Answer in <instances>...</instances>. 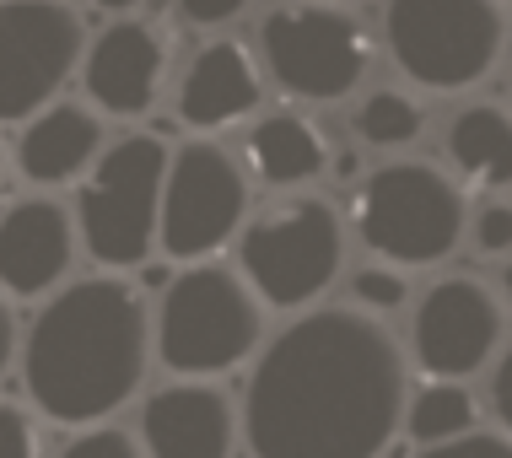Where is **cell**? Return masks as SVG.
I'll return each mask as SVG.
<instances>
[{
  "instance_id": "6da1fadb",
  "label": "cell",
  "mask_w": 512,
  "mask_h": 458,
  "mask_svg": "<svg viewBox=\"0 0 512 458\" xmlns=\"http://www.w3.org/2000/svg\"><path fill=\"white\" fill-rule=\"evenodd\" d=\"M410 351L362 308H308L254 356L243 442L254 458H383L405 432Z\"/></svg>"
},
{
  "instance_id": "7a4b0ae2",
  "label": "cell",
  "mask_w": 512,
  "mask_h": 458,
  "mask_svg": "<svg viewBox=\"0 0 512 458\" xmlns=\"http://www.w3.org/2000/svg\"><path fill=\"white\" fill-rule=\"evenodd\" d=\"M157 362L151 308L124 275L60 286L22 329V388L54 426H108Z\"/></svg>"
},
{
  "instance_id": "3957f363",
  "label": "cell",
  "mask_w": 512,
  "mask_h": 458,
  "mask_svg": "<svg viewBox=\"0 0 512 458\" xmlns=\"http://www.w3.org/2000/svg\"><path fill=\"white\" fill-rule=\"evenodd\" d=\"M151 335H157V362L173 378L211 383L265 351V302L238 270L216 259L184 265L151 313Z\"/></svg>"
},
{
  "instance_id": "277c9868",
  "label": "cell",
  "mask_w": 512,
  "mask_h": 458,
  "mask_svg": "<svg viewBox=\"0 0 512 458\" xmlns=\"http://www.w3.org/2000/svg\"><path fill=\"white\" fill-rule=\"evenodd\" d=\"M351 227L383 265H442L469 238V200L464 184L437 162H383L362 178L351 200Z\"/></svg>"
},
{
  "instance_id": "5b68a950",
  "label": "cell",
  "mask_w": 512,
  "mask_h": 458,
  "mask_svg": "<svg viewBox=\"0 0 512 458\" xmlns=\"http://www.w3.org/2000/svg\"><path fill=\"white\" fill-rule=\"evenodd\" d=\"M173 151L162 135L130 130L108 141L98 168L81 178L76 194V227L81 254L98 259L108 275L146 265L162 248V194H168Z\"/></svg>"
},
{
  "instance_id": "8992f818",
  "label": "cell",
  "mask_w": 512,
  "mask_h": 458,
  "mask_svg": "<svg viewBox=\"0 0 512 458\" xmlns=\"http://www.w3.org/2000/svg\"><path fill=\"white\" fill-rule=\"evenodd\" d=\"M345 270V216L324 194H297L254 216L238 238V275L265 308L308 313Z\"/></svg>"
},
{
  "instance_id": "52a82bcc",
  "label": "cell",
  "mask_w": 512,
  "mask_h": 458,
  "mask_svg": "<svg viewBox=\"0 0 512 458\" xmlns=\"http://www.w3.org/2000/svg\"><path fill=\"white\" fill-rule=\"evenodd\" d=\"M383 44L421 92H464L507 49V0H389Z\"/></svg>"
},
{
  "instance_id": "ba28073f",
  "label": "cell",
  "mask_w": 512,
  "mask_h": 458,
  "mask_svg": "<svg viewBox=\"0 0 512 458\" xmlns=\"http://www.w3.org/2000/svg\"><path fill=\"white\" fill-rule=\"evenodd\" d=\"M259 65L297 103H340L372 71V38L335 0L275 6L259 27Z\"/></svg>"
},
{
  "instance_id": "9c48e42d",
  "label": "cell",
  "mask_w": 512,
  "mask_h": 458,
  "mask_svg": "<svg viewBox=\"0 0 512 458\" xmlns=\"http://www.w3.org/2000/svg\"><path fill=\"white\" fill-rule=\"evenodd\" d=\"M248 189L254 178L227 146L195 135L173 151L168 194H162V254L178 265H205L248 227Z\"/></svg>"
},
{
  "instance_id": "30bf717a",
  "label": "cell",
  "mask_w": 512,
  "mask_h": 458,
  "mask_svg": "<svg viewBox=\"0 0 512 458\" xmlns=\"http://www.w3.org/2000/svg\"><path fill=\"white\" fill-rule=\"evenodd\" d=\"M87 22L71 0H0V124H27L87 60Z\"/></svg>"
},
{
  "instance_id": "8fae6325",
  "label": "cell",
  "mask_w": 512,
  "mask_h": 458,
  "mask_svg": "<svg viewBox=\"0 0 512 458\" xmlns=\"http://www.w3.org/2000/svg\"><path fill=\"white\" fill-rule=\"evenodd\" d=\"M507 302L480 275H442L410 313V362L437 383H464L502 356Z\"/></svg>"
},
{
  "instance_id": "7c38bea8",
  "label": "cell",
  "mask_w": 512,
  "mask_h": 458,
  "mask_svg": "<svg viewBox=\"0 0 512 458\" xmlns=\"http://www.w3.org/2000/svg\"><path fill=\"white\" fill-rule=\"evenodd\" d=\"M76 254V205L54 200V194H27V200L6 205V216H0V291L6 297L49 302L60 286H71Z\"/></svg>"
},
{
  "instance_id": "4fadbf2b",
  "label": "cell",
  "mask_w": 512,
  "mask_h": 458,
  "mask_svg": "<svg viewBox=\"0 0 512 458\" xmlns=\"http://www.w3.org/2000/svg\"><path fill=\"white\" fill-rule=\"evenodd\" d=\"M135 437L146 458H232L243 442V415L221 383L178 378L146 394Z\"/></svg>"
},
{
  "instance_id": "5bb4252c",
  "label": "cell",
  "mask_w": 512,
  "mask_h": 458,
  "mask_svg": "<svg viewBox=\"0 0 512 458\" xmlns=\"http://www.w3.org/2000/svg\"><path fill=\"white\" fill-rule=\"evenodd\" d=\"M162 76H168V44L151 22H108L92 33L87 60H81V92L108 119H141L157 108Z\"/></svg>"
},
{
  "instance_id": "9a60e30c",
  "label": "cell",
  "mask_w": 512,
  "mask_h": 458,
  "mask_svg": "<svg viewBox=\"0 0 512 458\" xmlns=\"http://www.w3.org/2000/svg\"><path fill=\"white\" fill-rule=\"evenodd\" d=\"M108 151V135H103V114L92 103H49L38 119L22 124L17 146H11V162H17V178L33 184L38 194H54L65 184H81L98 157Z\"/></svg>"
},
{
  "instance_id": "2e32d148",
  "label": "cell",
  "mask_w": 512,
  "mask_h": 458,
  "mask_svg": "<svg viewBox=\"0 0 512 458\" xmlns=\"http://www.w3.org/2000/svg\"><path fill=\"white\" fill-rule=\"evenodd\" d=\"M265 97V65L254 60V49L238 44V38H205V44L189 54L184 76H178V119L189 130L211 135L227 130V124L248 119Z\"/></svg>"
},
{
  "instance_id": "e0dca14e",
  "label": "cell",
  "mask_w": 512,
  "mask_h": 458,
  "mask_svg": "<svg viewBox=\"0 0 512 458\" xmlns=\"http://www.w3.org/2000/svg\"><path fill=\"white\" fill-rule=\"evenodd\" d=\"M248 178H259L265 189H308L313 178L335 173V146L302 114H265L248 130L243 146Z\"/></svg>"
},
{
  "instance_id": "ac0fdd59",
  "label": "cell",
  "mask_w": 512,
  "mask_h": 458,
  "mask_svg": "<svg viewBox=\"0 0 512 458\" xmlns=\"http://www.w3.org/2000/svg\"><path fill=\"white\" fill-rule=\"evenodd\" d=\"M453 178L469 189L502 194L512 189V114L502 103H469L448 124Z\"/></svg>"
},
{
  "instance_id": "d6986e66",
  "label": "cell",
  "mask_w": 512,
  "mask_h": 458,
  "mask_svg": "<svg viewBox=\"0 0 512 458\" xmlns=\"http://www.w3.org/2000/svg\"><path fill=\"white\" fill-rule=\"evenodd\" d=\"M480 426V405L464 383H426L410 394L405 405V432L415 437V448H437V442H453Z\"/></svg>"
},
{
  "instance_id": "ffe728a7",
  "label": "cell",
  "mask_w": 512,
  "mask_h": 458,
  "mask_svg": "<svg viewBox=\"0 0 512 458\" xmlns=\"http://www.w3.org/2000/svg\"><path fill=\"white\" fill-rule=\"evenodd\" d=\"M356 141L372 151H405L426 135V108L399 87H378L356 103Z\"/></svg>"
},
{
  "instance_id": "44dd1931",
  "label": "cell",
  "mask_w": 512,
  "mask_h": 458,
  "mask_svg": "<svg viewBox=\"0 0 512 458\" xmlns=\"http://www.w3.org/2000/svg\"><path fill=\"white\" fill-rule=\"evenodd\" d=\"M405 297H410V281L394 265H383V259H378V265H362L351 275V308H362L372 318L399 313V308H405Z\"/></svg>"
},
{
  "instance_id": "7402d4cb",
  "label": "cell",
  "mask_w": 512,
  "mask_h": 458,
  "mask_svg": "<svg viewBox=\"0 0 512 458\" xmlns=\"http://www.w3.org/2000/svg\"><path fill=\"white\" fill-rule=\"evenodd\" d=\"M54 458H146V448L124 426H87V432H76Z\"/></svg>"
},
{
  "instance_id": "603a6c76",
  "label": "cell",
  "mask_w": 512,
  "mask_h": 458,
  "mask_svg": "<svg viewBox=\"0 0 512 458\" xmlns=\"http://www.w3.org/2000/svg\"><path fill=\"white\" fill-rule=\"evenodd\" d=\"M469 243L486 259H507L512 254V205L507 200H486L469 216Z\"/></svg>"
},
{
  "instance_id": "cb8c5ba5",
  "label": "cell",
  "mask_w": 512,
  "mask_h": 458,
  "mask_svg": "<svg viewBox=\"0 0 512 458\" xmlns=\"http://www.w3.org/2000/svg\"><path fill=\"white\" fill-rule=\"evenodd\" d=\"M415 458H512V437L502 426H475V432L437 442V448H421Z\"/></svg>"
},
{
  "instance_id": "d4e9b609",
  "label": "cell",
  "mask_w": 512,
  "mask_h": 458,
  "mask_svg": "<svg viewBox=\"0 0 512 458\" xmlns=\"http://www.w3.org/2000/svg\"><path fill=\"white\" fill-rule=\"evenodd\" d=\"M0 458H38V426L22 405L0 399Z\"/></svg>"
},
{
  "instance_id": "484cf974",
  "label": "cell",
  "mask_w": 512,
  "mask_h": 458,
  "mask_svg": "<svg viewBox=\"0 0 512 458\" xmlns=\"http://www.w3.org/2000/svg\"><path fill=\"white\" fill-rule=\"evenodd\" d=\"M248 11V0H178V17L189 27H200V33H216V27L238 22Z\"/></svg>"
},
{
  "instance_id": "4316f807",
  "label": "cell",
  "mask_w": 512,
  "mask_h": 458,
  "mask_svg": "<svg viewBox=\"0 0 512 458\" xmlns=\"http://www.w3.org/2000/svg\"><path fill=\"white\" fill-rule=\"evenodd\" d=\"M491 415L512 437V345H502V356L491 362Z\"/></svg>"
},
{
  "instance_id": "83f0119b",
  "label": "cell",
  "mask_w": 512,
  "mask_h": 458,
  "mask_svg": "<svg viewBox=\"0 0 512 458\" xmlns=\"http://www.w3.org/2000/svg\"><path fill=\"white\" fill-rule=\"evenodd\" d=\"M22 356V329H17V308H11V297L0 291V383H6V372L17 367Z\"/></svg>"
},
{
  "instance_id": "f1b7e54d",
  "label": "cell",
  "mask_w": 512,
  "mask_h": 458,
  "mask_svg": "<svg viewBox=\"0 0 512 458\" xmlns=\"http://www.w3.org/2000/svg\"><path fill=\"white\" fill-rule=\"evenodd\" d=\"M11 178H17V162H11V146L0 141V216H6V205H11Z\"/></svg>"
},
{
  "instance_id": "f546056e",
  "label": "cell",
  "mask_w": 512,
  "mask_h": 458,
  "mask_svg": "<svg viewBox=\"0 0 512 458\" xmlns=\"http://www.w3.org/2000/svg\"><path fill=\"white\" fill-rule=\"evenodd\" d=\"M71 6H98V11H135L146 0H71Z\"/></svg>"
},
{
  "instance_id": "4dcf8cb0",
  "label": "cell",
  "mask_w": 512,
  "mask_h": 458,
  "mask_svg": "<svg viewBox=\"0 0 512 458\" xmlns=\"http://www.w3.org/2000/svg\"><path fill=\"white\" fill-rule=\"evenodd\" d=\"M496 291H502V302L512 308V259H507V270H502V286H496Z\"/></svg>"
},
{
  "instance_id": "1f68e13d",
  "label": "cell",
  "mask_w": 512,
  "mask_h": 458,
  "mask_svg": "<svg viewBox=\"0 0 512 458\" xmlns=\"http://www.w3.org/2000/svg\"><path fill=\"white\" fill-rule=\"evenodd\" d=\"M507 6H512V0H507Z\"/></svg>"
},
{
  "instance_id": "d6a6232c",
  "label": "cell",
  "mask_w": 512,
  "mask_h": 458,
  "mask_svg": "<svg viewBox=\"0 0 512 458\" xmlns=\"http://www.w3.org/2000/svg\"><path fill=\"white\" fill-rule=\"evenodd\" d=\"M335 6H340V0H335Z\"/></svg>"
}]
</instances>
